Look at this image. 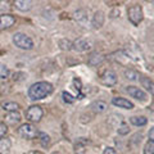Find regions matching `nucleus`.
Masks as SVG:
<instances>
[{"label": "nucleus", "mask_w": 154, "mask_h": 154, "mask_svg": "<svg viewBox=\"0 0 154 154\" xmlns=\"http://www.w3.org/2000/svg\"><path fill=\"white\" fill-rule=\"evenodd\" d=\"M53 93V85L46 82V81H40V82L33 84L28 89V98L31 100H41L46 98L48 95Z\"/></svg>", "instance_id": "1"}, {"label": "nucleus", "mask_w": 154, "mask_h": 154, "mask_svg": "<svg viewBox=\"0 0 154 154\" xmlns=\"http://www.w3.org/2000/svg\"><path fill=\"white\" fill-rule=\"evenodd\" d=\"M13 42L14 45L19 49H23V50H30L33 48V41L30 36H27L26 33H22V32H17L13 35Z\"/></svg>", "instance_id": "2"}, {"label": "nucleus", "mask_w": 154, "mask_h": 154, "mask_svg": "<svg viewBox=\"0 0 154 154\" xmlns=\"http://www.w3.org/2000/svg\"><path fill=\"white\" fill-rule=\"evenodd\" d=\"M127 14H128V21L131 22L134 26H139V23H140L144 18L143 9L140 5H137V4L130 7L127 11Z\"/></svg>", "instance_id": "3"}, {"label": "nucleus", "mask_w": 154, "mask_h": 154, "mask_svg": "<svg viewBox=\"0 0 154 154\" xmlns=\"http://www.w3.org/2000/svg\"><path fill=\"white\" fill-rule=\"evenodd\" d=\"M42 114H44V112H42L41 107H38V105H31L26 110V118L30 122H38L42 118Z\"/></svg>", "instance_id": "4"}, {"label": "nucleus", "mask_w": 154, "mask_h": 154, "mask_svg": "<svg viewBox=\"0 0 154 154\" xmlns=\"http://www.w3.org/2000/svg\"><path fill=\"white\" fill-rule=\"evenodd\" d=\"M18 134H19V136H22L23 139H28V140H30V139L36 137L37 130L33 127L31 123H25L18 128Z\"/></svg>", "instance_id": "5"}, {"label": "nucleus", "mask_w": 154, "mask_h": 154, "mask_svg": "<svg viewBox=\"0 0 154 154\" xmlns=\"http://www.w3.org/2000/svg\"><path fill=\"white\" fill-rule=\"evenodd\" d=\"M93 46V42L88 38H79L72 44V49H75L76 51H86Z\"/></svg>", "instance_id": "6"}, {"label": "nucleus", "mask_w": 154, "mask_h": 154, "mask_svg": "<svg viewBox=\"0 0 154 154\" xmlns=\"http://www.w3.org/2000/svg\"><path fill=\"white\" fill-rule=\"evenodd\" d=\"M102 84L105 86H114L117 84V75L113 71H105L102 76Z\"/></svg>", "instance_id": "7"}, {"label": "nucleus", "mask_w": 154, "mask_h": 154, "mask_svg": "<svg viewBox=\"0 0 154 154\" xmlns=\"http://www.w3.org/2000/svg\"><path fill=\"white\" fill-rule=\"evenodd\" d=\"M126 91L128 93V95H131L132 98L137 99V100H141V102H144V100H146V94L144 93V91L141 89L136 88V86H127Z\"/></svg>", "instance_id": "8"}, {"label": "nucleus", "mask_w": 154, "mask_h": 154, "mask_svg": "<svg viewBox=\"0 0 154 154\" xmlns=\"http://www.w3.org/2000/svg\"><path fill=\"white\" fill-rule=\"evenodd\" d=\"M16 22V18H14L12 14H2L0 16V30H4V28H9L14 25Z\"/></svg>", "instance_id": "9"}, {"label": "nucleus", "mask_w": 154, "mask_h": 154, "mask_svg": "<svg viewBox=\"0 0 154 154\" xmlns=\"http://www.w3.org/2000/svg\"><path fill=\"white\" fill-rule=\"evenodd\" d=\"M112 103L118 108H123V109H132L134 108V104L130 102V100L125 99V98H113L112 99Z\"/></svg>", "instance_id": "10"}, {"label": "nucleus", "mask_w": 154, "mask_h": 154, "mask_svg": "<svg viewBox=\"0 0 154 154\" xmlns=\"http://www.w3.org/2000/svg\"><path fill=\"white\" fill-rule=\"evenodd\" d=\"M16 8L21 12H28L32 8V2H30V0H17Z\"/></svg>", "instance_id": "11"}, {"label": "nucleus", "mask_w": 154, "mask_h": 154, "mask_svg": "<svg viewBox=\"0 0 154 154\" xmlns=\"http://www.w3.org/2000/svg\"><path fill=\"white\" fill-rule=\"evenodd\" d=\"M21 121V114L18 112H8V114L5 116V122L9 125H16Z\"/></svg>", "instance_id": "12"}, {"label": "nucleus", "mask_w": 154, "mask_h": 154, "mask_svg": "<svg viewBox=\"0 0 154 154\" xmlns=\"http://www.w3.org/2000/svg\"><path fill=\"white\" fill-rule=\"evenodd\" d=\"M104 25V14L103 12H96L93 17V26L95 28H100Z\"/></svg>", "instance_id": "13"}, {"label": "nucleus", "mask_w": 154, "mask_h": 154, "mask_svg": "<svg viewBox=\"0 0 154 154\" xmlns=\"http://www.w3.org/2000/svg\"><path fill=\"white\" fill-rule=\"evenodd\" d=\"M12 143L9 139H2L0 140V154H9Z\"/></svg>", "instance_id": "14"}, {"label": "nucleus", "mask_w": 154, "mask_h": 154, "mask_svg": "<svg viewBox=\"0 0 154 154\" xmlns=\"http://www.w3.org/2000/svg\"><path fill=\"white\" fill-rule=\"evenodd\" d=\"M91 108H93V110L95 113H103L107 110V104H105L104 102H102V100H98V102H94L93 104H91Z\"/></svg>", "instance_id": "15"}, {"label": "nucleus", "mask_w": 154, "mask_h": 154, "mask_svg": "<svg viewBox=\"0 0 154 154\" xmlns=\"http://www.w3.org/2000/svg\"><path fill=\"white\" fill-rule=\"evenodd\" d=\"M130 122H131L134 126H145L146 122H148V119L144 117V116H134V117L130 118Z\"/></svg>", "instance_id": "16"}, {"label": "nucleus", "mask_w": 154, "mask_h": 154, "mask_svg": "<svg viewBox=\"0 0 154 154\" xmlns=\"http://www.w3.org/2000/svg\"><path fill=\"white\" fill-rule=\"evenodd\" d=\"M103 60H104V57L102 54H99V53H93L89 58V64L90 66H98V64L102 63Z\"/></svg>", "instance_id": "17"}, {"label": "nucleus", "mask_w": 154, "mask_h": 154, "mask_svg": "<svg viewBox=\"0 0 154 154\" xmlns=\"http://www.w3.org/2000/svg\"><path fill=\"white\" fill-rule=\"evenodd\" d=\"M140 82H141V85H143V88H145V89L149 91V93L153 94V81L149 79V77L141 76V77H140Z\"/></svg>", "instance_id": "18"}, {"label": "nucleus", "mask_w": 154, "mask_h": 154, "mask_svg": "<svg viewBox=\"0 0 154 154\" xmlns=\"http://www.w3.org/2000/svg\"><path fill=\"white\" fill-rule=\"evenodd\" d=\"M3 108H4V110H7V112H17L19 109V105L14 102H7L3 104Z\"/></svg>", "instance_id": "19"}, {"label": "nucleus", "mask_w": 154, "mask_h": 154, "mask_svg": "<svg viewBox=\"0 0 154 154\" xmlns=\"http://www.w3.org/2000/svg\"><path fill=\"white\" fill-rule=\"evenodd\" d=\"M73 18L76 19V21H79V22H85L88 17H86V12L85 11H77L73 14Z\"/></svg>", "instance_id": "20"}, {"label": "nucleus", "mask_w": 154, "mask_h": 154, "mask_svg": "<svg viewBox=\"0 0 154 154\" xmlns=\"http://www.w3.org/2000/svg\"><path fill=\"white\" fill-rule=\"evenodd\" d=\"M125 76H126V79H128V80H132V81H135V80H137V77H139V73L136 71H134V69H127L126 72H125Z\"/></svg>", "instance_id": "21"}, {"label": "nucleus", "mask_w": 154, "mask_h": 154, "mask_svg": "<svg viewBox=\"0 0 154 154\" xmlns=\"http://www.w3.org/2000/svg\"><path fill=\"white\" fill-rule=\"evenodd\" d=\"M144 154H154V141L149 140L144 148Z\"/></svg>", "instance_id": "22"}, {"label": "nucleus", "mask_w": 154, "mask_h": 154, "mask_svg": "<svg viewBox=\"0 0 154 154\" xmlns=\"http://www.w3.org/2000/svg\"><path fill=\"white\" fill-rule=\"evenodd\" d=\"M62 96H63V100H64V102H66V103H68V104L75 103V100H76L75 96H72L69 93H67V91H63V94H62Z\"/></svg>", "instance_id": "23"}, {"label": "nucleus", "mask_w": 154, "mask_h": 154, "mask_svg": "<svg viewBox=\"0 0 154 154\" xmlns=\"http://www.w3.org/2000/svg\"><path fill=\"white\" fill-rule=\"evenodd\" d=\"M38 136H40V141H41V145L42 146H46L48 144H49V141H50L49 135H46L44 132H40V134H38Z\"/></svg>", "instance_id": "24"}, {"label": "nucleus", "mask_w": 154, "mask_h": 154, "mask_svg": "<svg viewBox=\"0 0 154 154\" xmlns=\"http://www.w3.org/2000/svg\"><path fill=\"white\" fill-rule=\"evenodd\" d=\"M128 131H130V128H128V125L126 122H122L121 126H118V134L119 135H126V134H128Z\"/></svg>", "instance_id": "25"}, {"label": "nucleus", "mask_w": 154, "mask_h": 154, "mask_svg": "<svg viewBox=\"0 0 154 154\" xmlns=\"http://www.w3.org/2000/svg\"><path fill=\"white\" fill-rule=\"evenodd\" d=\"M8 75H9L8 67L4 64H0V79H7Z\"/></svg>", "instance_id": "26"}, {"label": "nucleus", "mask_w": 154, "mask_h": 154, "mask_svg": "<svg viewBox=\"0 0 154 154\" xmlns=\"http://www.w3.org/2000/svg\"><path fill=\"white\" fill-rule=\"evenodd\" d=\"M59 45H60V48H62L63 50H69V49H72V42H71L69 40H60Z\"/></svg>", "instance_id": "27"}, {"label": "nucleus", "mask_w": 154, "mask_h": 154, "mask_svg": "<svg viewBox=\"0 0 154 154\" xmlns=\"http://www.w3.org/2000/svg\"><path fill=\"white\" fill-rule=\"evenodd\" d=\"M8 131V127H7V125L5 123H3V122H0V140L5 136V134Z\"/></svg>", "instance_id": "28"}, {"label": "nucleus", "mask_w": 154, "mask_h": 154, "mask_svg": "<svg viewBox=\"0 0 154 154\" xmlns=\"http://www.w3.org/2000/svg\"><path fill=\"white\" fill-rule=\"evenodd\" d=\"M103 154H117V152H116L113 148L108 146V148H105V149H104V153H103Z\"/></svg>", "instance_id": "29"}, {"label": "nucleus", "mask_w": 154, "mask_h": 154, "mask_svg": "<svg viewBox=\"0 0 154 154\" xmlns=\"http://www.w3.org/2000/svg\"><path fill=\"white\" fill-rule=\"evenodd\" d=\"M9 5L7 2H0V11H8Z\"/></svg>", "instance_id": "30"}, {"label": "nucleus", "mask_w": 154, "mask_h": 154, "mask_svg": "<svg viewBox=\"0 0 154 154\" xmlns=\"http://www.w3.org/2000/svg\"><path fill=\"white\" fill-rule=\"evenodd\" d=\"M149 139H150V141H153V139H154V128H150V131H149Z\"/></svg>", "instance_id": "31"}, {"label": "nucleus", "mask_w": 154, "mask_h": 154, "mask_svg": "<svg viewBox=\"0 0 154 154\" xmlns=\"http://www.w3.org/2000/svg\"><path fill=\"white\" fill-rule=\"evenodd\" d=\"M26 154H37L36 152H28V153H26Z\"/></svg>", "instance_id": "32"}, {"label": "nucleus", "mask_w": 154, "mask_h": 154, "mask_svg": "<svg viewBox=\"0 0 154 154\" xmlns=\"http://www.w3.org/2000/svg\"><path fill=\"white\" fill-rule=\"evenodd\" d=\"M53 154H59V153H53Z\"/></svg>", "instance_id": "33"}]
</instances>
